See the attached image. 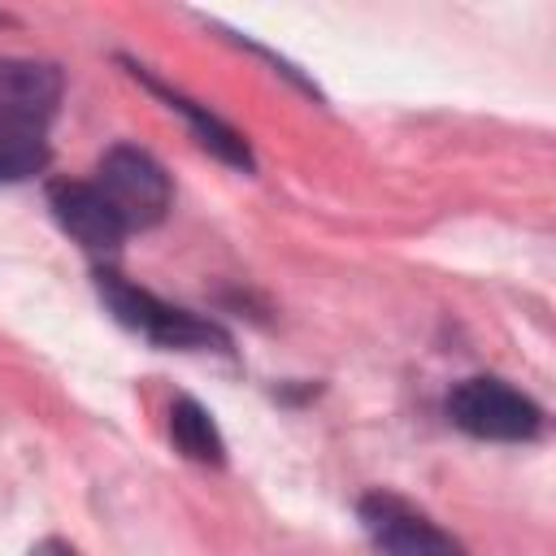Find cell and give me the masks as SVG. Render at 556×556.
<instances>
[{
  "label": "cell",
  "instance_id": "10",
  "mask_svg": "<svg viewBox=\"0 0 556 556\" xmlns=\"http://www.w3.org/2000/svg\"><path fill=\"white\" fill-rule=\"evenodd\" d=\"M26 556H83L74 543H65V539H39Z\"/></svg>",
  "mask_w": 556,
  "mask_h": 556
},
{
  "label": "cell",
  "instance_id": "4",
  "mask_svg": "<svg viewBox=\"0 0 556 556\" xmlns=\"http://www.w3.org/2000/svg\"><path fill=\"white\" fill-rule=\"evenodd\" d=\"M356 521L378 556H469V547L430 513L382 486L356 500Z\"/></svg>",
  "mask_w": 556,
  "mask_h": 556
},
{
  "label": "cell",
  "instance_id": "1",
  "mask_svg": "<svg viewBox=\"0 0 556 556\" xmlns=\"http://www.w3.org/2000/svg\"><path fill=\"white\" fill-rule=\"evenodd\" d=\"M91 278H96V295L113 313V321L143 334L148 343H156L165 352H230V334L213 317L178 308V304L152 295L148 287H135L130 278H122L117 269H104V265Z\"/></svg>",
  "mask_w": 556,
  "mask_h": 556
},
{
  "label": "cell",
  "instance_id": "2",
  "mask_svg": "<svg viewBox=\"0 0 556 556\" xmlns=\"http://www.w3.org/2000/svg\"><path fill=\"white\" fill-rule=\"evenodd\" d=\"M443 413L460 434L486 443H534L547 430L543 404L495 374L452 382V391L443 395Z\"/></svg>",
  "mask_w": 556,
  "mask_h": 556
},
{
  "label": "cell",
  "instance_id": "8",
  "mask_svg": "<svg viewBox=\"0 0 556 556\" xmlns=\"http://www.w3.org/2000/svg\"><path fill=\"white\" fill-rule=\"evenodd\" d=\"M169 443L195 465H208V469L226 465V439H222L213 413L191 395H178L169 404Z\"/></svg>",
  "mask_w": 556,
  "mask_h": 556
},
{
  "label": "cell",
  "instance_id": "5",
  "mask_svg": "<svg viewBox=\"0 0 556 556\" xmlns=\"http://www.w3.org/2000/svg\"><path fill=\"white\" fill-rule=\"evenodd\" d=\"M65 96V74L52 61L0 56V130L4 135H48Z\"/></svg>",
  "mask_w": 556,
  "mask_h": 556
},
{
  "label": "cell",
  "instance_id": "9",
  "mask_svg": "<svg viewBox=\"0 0 556 556\" xmlns=\"http://www.w3.org/2000/svg\"><path fill=\"white\" fill-rule=\"evenodd\" d=\"M48 161H52L48 135H4L0 130V187L43 174Z\"/></svg>",
  "mask_w": 556,
  "mask_h": 556
},
{
  "label": "cell",
  "instance_id": "7",
  "mask_svg": "<svg viewBox=\"0 0 556 556\" xmlns=\"http://www.w3.org/2000/svg\"><path fill=\"white\" fill-rule=\"evenodd\" d=\"M122 65H126V70H130L148 91H156L174 113H182V117H187V126H191V135H195V143H200V148H208L217 161H226V165H235V169H243V174H252V169H256V156H252L248 139H243L230 122H222L213 109H204V104L187 100L182 91L165 87L161 78H152V74H148V65H139V61H130V56H122Z\"/></svg>",
  "mask_w": 556,
  "mask_h": 556
},
{
  "label": "cell",
  "instance_id": "11",
  "mask_svg": "<svg viewBox=\"0 0 556 556\" xmlns=\"http://www.w3.org/2000/svg\"><path fill=\"white\" fill-rule=\"evenodd\" d=\"M0 22H9V17H4V13H0Z\"/></svg>",
  "mask_w": 556,
  "mask_h": 556
},
{
  "label": "cell",
  "instance_id": "3",
  "mask_svg": "<svg viewBox=\"0 0 556 556\" xmlns=\"http://www.w3.org/2000/svg\"><path fill=\"white\" fill-rule=\"evenodd\" d=\"M96 191L113 204V213L122 217V226L135 230H152L165 222L169 204H174V182L165 174V165L139 148V143H113L100 152L96 174H91Z\"/></svg>",
  "mask_w": 556,
  "mask_h": 556
},
{
  "label": "cell",
  "instance_id": "6",
  "mask_svg": "<svg viewBox=\"0 0 556 556\" xmlns=\"http://www.w3.org/2000/svg\"><path fill=\"white\" fill-rule=\"evenodd\" d=\"M48 208H52L56 226L74 243H83L87 252H96V256L122 252V243L130 239V230L122 226V217L96 191L91 178H56V182H48Z\"/></svg>",
  "mask_w": 556,
  "mask_h": 556
}]
</instances>
